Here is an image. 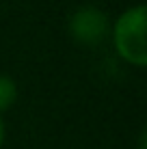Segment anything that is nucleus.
<instances>
[{
	"label": "nucleus",
	"mask_w": 147,
	"mask_h": 149,
	"mask_svg": "<svg viewBox=\"0 0 147 149\" xmlns=\"http://www.w3.org/2000/svg\"><path fill=\"white\" fill-rule=\"evenodd\" d=\"M145 24H147V7L136 4V7L125 9L113 26L115 50L125 63L134 65V67H145L147 65Z\"/></svg>",
	"instance_id": "obj_1"
},
{
	"label": "nucleus",
	"mask_w": 147,
	"mask_h": 149,
	"mask_svg": "<svg viewBox=\"0 0 147 149\" xmlns=\"http://www.w3.org/2000/svg\"><path fill=\"white\" fill-rule=\"evenodd\" d=\"M110 22L98 7H80L69 17V35L82 45H98L106 39Z\"/></svg>",
	"instance_id": "obj_2"
},
{
	"label": "nucleus",
	"mask_w": 147,
	"mask_h": 149,
	"mask_svg": "<svg viewBox=\"0 0 147 149\" xmlns=\"http://www.w3.org/2000/svg\"><path fill=\"white\" fill-rule=\"evenodd\" d=\"M17 100V86H15L13 78L0 74V112L9 110Z\"/></svg>",
	"instance_id": "obj_3"
},
{
	"label": "nucleus",
	"mask_w": 147,
	"mask_h": 149,
	"mask_svg": "<svg viewBox=\"0 0 147 149\" xmlns=\"http://www.w3.org/2000/svg\"><path fill=\"white\" fill-rule=\"evenodd\" d=\"M2 141H4V123L0 119V147H2Z\"/></svg>",
	"instance_id": "obj_4"
}]
</instances>
